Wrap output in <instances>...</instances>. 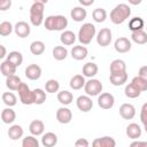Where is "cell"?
<instances>
[{
	"label": "cell",
	"mask_w": 147,
	"mask_h": 147,
	"mask_svg": "<svg viewBox=\"0 0 147 147\" xmlns=\"http://www.w3.org/2000/svg\"><path fill=\"white\" fill-rule=\"evenodd\" d=\"M131 15V8L126 3H119L111 11H110V21L118 25L125 22Z\"/></svg>",
	"instance_id": "1"
},
{
	"label": "cell",
	"mask_w": 147,
	"mask_h": 147,
	"mask_svg": "<svg viewBox=\"0 0 147 147\" xmlns=\"http://www.w3.org/2000/svg\"><path fill=\"white\" fill-rule=\"evenodd\" d=\"M44 25L48 31H62L68 26V20L63 15H51L46 17Z\"/></svg>",
	"instance_id": "2"
},
{
	"label": "cell",
	"mask_w": 147,
	"mask_h": 147,
	"mask_svg": "<svg viewBox=\"0 0 147 147\" xmlns=\"http://www.w3.org/2000/svg\"><path fill=\"white\" fill-rule=\"evenodd\" d=\"M96 33V29L92 23H85L80 26L79 31H78V40L82 45H88L92 39L95 37Z\"/></svg>",
	"instance_id": "3"
},
{
	"label": "cell",
	"mask_w": 147,
	"mask_h": 147,
	"mask_svg": "<svg viewBox=\"0 0 147 147\" xmlns=\"http://www.w3.org/2000/svg\"><path fill=\"white\" fill-rule=\"evenodd\" d=\"M44 9L45 3L41 2H33V5L30 7V22L32 25H41V23L44 22Z\"/></svg>",
	"instance_id": "4"
},
{
	"label": "cell",
	"mask_w": 147,
	"mask_h": 147,
	"mask_svg": "<svg viewBox=\"0 0 147 147\" xmlns=\"http://www.w3.org/2000/svg\"><path fill=\"white\" fill-rule=\"evenodd\" d=\"M102 84L100 80L98 79H93L91 78L90 80H87L85 83V86H84V90H85V93L90 96H95V95H99L101 92H102Z\"/></svg>",
	"instance_id": "5"
},
{
	"label": "cell",
	"mask_w": 147,
	"mask_h": 147,
	"mask_svg": "<svg viewBox=\"0 0 147 147\" xmlns=\"http://www.w3.org/2000/svg\"><path fill=\"white\" fill-rule=\"evenodd\" d=\"M18 95H20V100L23 105H32L33 103V92L30 90V87L28 86V84L25 83H21L20 87H18Z\"/></svg>",
	"instance_id": "6"
},
{
	"label": "cell",
	"mask_w": 147,
	"mask_h": 147,
	"mask_svg": "<svg viewBox=\"0 0 147 147\" xmlns=\"http://www.w3.org/2000/svg\"><path fill=\"white\" fill-rule=\"evenodd\" d=\"M113 39V33L109 28H102L96 34V42L101 47H107Z\"/></svg>",
	"instance_id": "7"
},
{
	"label": "cell",
	"mask_w": 147,
	"mask_h": 147,
	"mask_svg": "<svg viewBox=\"0 0 147 147\" xmlns=\"http://www.w3.org/2000/svg\"><path fill=\"white\" fill-rule=\"evenodd\" d=\"M115 103V98L113 94L105 92V93H100L98 96V105L101 109H110L113 108Z\"/></svg>",
	"instance_id": "8"
},
{
	"label": "cell",
	"mask_w": 147,
	"mask_h": 147,
	"mask_svg": "<svg viewBox=\"0 0 147 147\" xmlns=\"http://www.w3.org/2000/svg\"><path fill=\"white\" fill-rule=\"evenodd\" d=\"M76 105H77V108L83 113H87L93 108V101L90 98V95L78 96L77 100H76Z\"/></svg>",
	"instance_id": "9"
},
{
	"label": "cell",
	"mask_w": 147,
	"mask_h": 147,
	"mask_svg": "<svg viewBox=\"0 0 147 147\" xmlns=\"http://www.w3.org/2000/svg\"><path fill=\"white\" fill-rule=\"evenodd\" d=\"M56 119L61 124H68L72 119V113L67 107H61L56 111Z\"/></svg>",
	"instance_id": "10"
},
{
	"label": "cell",
	"mask_w": 147,
	"mask_h": 147,
	"mask_svg": "<svg viewBox=\"0 0 147 147\" xmlns=\"http://www.w3.org/2000/svg\"><path fill=\"white\" fill-rule=\"evenodd\" d=\"M114 47L118 53H127L131 49V41L125 37H119L115 40Z\"/></svg>",
	"instance_id": "11"
},
{
	"label": "cell",
	"mask_w": 147,
	"mask_h": 147,
	"mask_svg": "<svg viewBox=\"0 0 147 147\" xmlns=\"http://www.w3.org/2000/svg\"><path fill=\"white\" fill-rule=\"evenodd\" d=\"M14 31H15V33H16L17 37H20V38H26L30 34V32H31V28H30V25L26 22L20 21V22H17L15 24Z\"/></svg>",
	"instance_id": "12"
},
{
	"label": "cell",
	"mask_w": 147,
	"mask_h": 147,
	"mask_svg": "<svg viewBox=\"0 0 147 147\" xmlns=\"http://www.w3.org/2000/svg\"><path fill=\"white\" fill-rule=\"evenodd\" d=\"M25 76L30 80H37L41 76V68L38 64L32 63V64H30V65L26 67V69H25Z\"/></svg>",
	"instance_id": "13"
},
{
	"label": "cell",
	"mask_w": 147,
	"mask_h": 147,
	"mask_svg": "<svg viewBox=\"0 0 147 147\" xmlns=\"http://www.w3.org/2000/svg\"><path fill=\"white\" fill-rule=\"evenodd\" d=\"M119 115L124 119H132L136 116V108L131 103H123L119 107Z\"/></svg>",
	"instance_id": "14"
},
{
	"label": "cell",
	"mask_w": 147,
	"mask_h": 147,
	"mask_svg": "<svg viewBox=\"0 0 147 147\" xmlns=\"http://www.w3.org/2000/svg\"><path fill=\"white\" fill-rule=\"evenodd\" d=\"M92 145L94 147H115L116 146V141L114 138L111 137H101V138H96L93 140Z\"/></svg>",
	"instance_id": "15"
},
{
	"label": "cell",
	"mask_w": 147,
	"mask_h": 147,
	"mask_svg": "<svg viewBox=\"0 0 147 147\" xmlns=\"http://www.w3.org/2000/svg\"><path fill=\"white\" fill-rule=\"evenodd\" d=\"M71 56L72 59L77 60V61H80V60H84L87 54H88V51L85 46H82V45H78V46H74L72 49H71Z\"/></svg>",
	"instance_id": "16"
},
{
	"label": "cell",
	"mask_w": 147,
	"mask_h": 147,
	"mask_svg": "<svg viewBox=\"0 0 147 147\" xmlns=\"http://www.w3.org/2000/svg\"><path fill=\"white\" fill-rule=\"evenodd\" d=\"M45 130V124L40 119H34L29 125V131L33 136H41Z\"/></svg>",
	"instance_id": "17"
},
{
	"label": "cell",
	"mask_w": 147,
	"mask_h": 147,
	"mask_svg": "<svg viewBox=\"0 0 147 147\" xmlns=\"http://www.w3.org/2000/svg\"><path fill=\"white\" fill-rule=\"evenodd\" d=\"M109 80H110V83L114 86H121L124 83H126V80H127V74H126V71L118 72V74H110Z\"/></svg>",
	"instance_id": "18"
},
{
	"label": "cell",
	"mask_w": 147,
	"mask_h": 147,
	"mask_svg": "<svg viewBox=\"0 0 147 147\" xmlns=\"http://www.w3.org/2000/svg\"><path fill=\"white\" fill-rule=\"evenodd\" d=\"M70 16L75 22H82L86 18L87 13L86 9H84V7H74L70 11Z\"/></svg>",
	"instance_id": "19"
},
{
	"label": "cell",
	"mask_w": 147,
	"mask_h": 147,
	"mask_svg": "<svg viewBox=\"0 0 147 147\" xmlns=\"http://www.w3.org/2000/svg\"><path fill=\"white\" fill-rule=\"evenodd\" d=\"M126 136L130 139H138L141 136V127L137 123H131L126 126Z\"/></svg>",
	"instance_id": "20"
},
{
	"label": "cell",
	"mask_w": 147,
	"mask_h": 147,
	"mask_svg": "<svg viewBox=\"0 0 147 147\" xmlns=\"http://www.w3.org/2000/svg\"><path fill=\"white\" fill-rule=\"evenodd\" d=\"M16 68H17V67H16L15 64H13V63H11L10 61H8V60L3 61V62L1 63V65H0L1 74H2L3 76H6V77L11 76V75H15Z\"/></svg>",
	"instance_id": "21"
},
{
	"label": "cell",
	"mask_w": 147,
	"mask_h": 147,
	"mask_svg": "<svg viewBox=\"0 0 147 147\" xmlns=\"http://www.w3.org/2000/svg\"><path fill=\"white\" fill-rule=\"evenodd\" d=\"M41 144L44 147H53L57 144V136L53 132H47V133L42 134Z\"/></svg>",
	"instance_id": "22"
},
{
	"label": "cell",
	"mask_w": 147,
	"mask_h": 147,
	"mask_svg": "<svg viewBox=\"0 0 147 147\" xmlns=\"http://www.w3.org/2000/svg\"><path fill=\"white\" fill-rule=\"evenodd\" d=\"M60 40L64 46H70L76 41V34L70 30H65L61 33Z\"/></svg>",
	"instance_id": "23"
},
{
	"label": "cell",
	"mask_w": 147,
	"mask_h": 147,
	"mask_svg": "<svg viewBox=\"0 0 147 147\" xmlns=\"http://www.w3.org/2000/svg\"><path fill=\"white\" fill-rule=\"evenodd\" d=\"M109 70H110V74L123 72V71H126V64H125V62H124L123 60L116 59V60H114V61L110 63Z\"/></svg>",
	"instance_id": "24"
},
{
	"label": "cell",
	"mask_w": 147,
	"mask_h": 147,
	"mask_svg": "<svg viewBox=\"0 0 147 147\" xmlns=\"http://www.w3.org/2000/svg\"><path fill=\"white\" fill-rule=\"evenodd\" d=\"M98 70H99V68H98V65L94 62H87L83 67V75L85 77L92 78V77H94L98 74Z\"/></svg>",
	"instance_id": "25"
},
{
	"label": "cell",
	"mask_w": 147,
	"mask_h": 147,
	"mask_svg": "<svg viewBox=\"0 0 147 147\" xmlns=\"http://www.w3.org/2000/svg\"><path fill=\"white\" fill-rule=\"evenodd\" d=\"M85 78H84V75H75L71 79H70V87L72 90H80L85 86Z\"/></svg>",
	"instance_id": "26"
},
{
	"label": "cell",
	"mask_w": 147,
	"mask_h": 147,
	"mask_svg": "<svg viewBox=\"0 0 147 147\" xmlns=\"http://www.w3.org/2000/svg\"><path fill=\"white\" fill-rule=\"evenodd\" d=\"M16 118V114L15 111L9 107V108H5L1 111V119L5 124H11Z\"/></svg>",
	"instance_id": "27"
},
{
	"label": "cell",
	"mask_w": 147,
	"mask_h": 147,
	"mask_svg": "<svg viewBox=\"0 0 147 147\" xmlns=\"http://www.w3.org/2000/svg\"><path fill=\"white\" fill-rule=\"evenodd\" d=\"M132 40L138 44V45H144L147 42V32L144 30H138V31H132L131 33Z\"/></svg>",
	"instance_id": "28"
},
{
	"label": "cell",
	"mask_w": 147,
	"mask_h": 147,
	"mask_svg": "<svg viewBox=\"0 0 147 147\" xmlns=\"http://www.w3.org/2000/svg\"><path fill=\"white\" fill-rule=\"evenodd\" d=\"M21 83H22L21 78L18 76H16V75L8 76L7 79H6V86L9 90H11V91H17L18 87H20V85H21Z\"/></svg>",
	"instance_id": "29"
},
{
	"label": "cell",
	"mask_w": 147,
	"mask_h": 147,
	"mask_svg": "<svg viewBox=\"0 0 147 147\" xmlns=\"http://www.w3.org/2000/svg\"><path fill=\"white\" fill-rule=\"evenodd\" d=\"M72 100H74V95H72V93L69 92V91L63 90V91H61V92L57 93V101H59L61 105H63V106L70 105V103L72 102Z\"/></svg>",
	"instance_id": "30"
},
{
	"label": "cell",
	"mask_w": 147,
	"mask_h": 147,
	"mask_svg": "<svg viewBox=\"0 0 147 147\" xmlns=\"http://www.w3.org/2000/svg\"><path fill=\"white\" fill-rule=\"evenodd\" d=\"M22 136H23V127L21 125H18V124L11 125L8 129V137L11 140H17V139L22 138Z\"/></svg>",
	"instance_id": "31"
},
{
	"label": "cell",
	"mask_w": 147,
	"mask_h": 147,
	"mask_svg": "<svg viewBox=\"0 0 147 147\" xmlns=\"http://www.w3.org/2000/svg\"><path fill=\"white\" fill-rule=\"evenodd\" d=\"M52 53H53V57L57 61H63L68 56V49L63 46H55Z\"/></svg>",
	"instance_id": "32"
},
{
	"label": "cell",
	"mask_w": 147,
	"mask_h": 147,
	"mask_svg": "<svg viewBox=\"0 0 147 147\" xmlns=\"http://www.w3.org/2000/svg\"><path fill=\"white\" fill-rule=\"evenodd\" d=\"M30 52L33 55H41L45 52V44L40 40H34L30 45Z\"/></svg>",
	"instance_id": "33"
},
{
	"label": "cell",
	"mask_w": 147,
	"mask_h": 147,
	"mask_svg": "<svg viewBox=\"0 0 147 147\" xmlns=\"http://www.w3.org/2000/svg\"><path fill=\"white\" fill-rule=\"evenodd\" d=\"M144 25H145V22H144V20H142L141 17H139V16H136V17L131 18L130 22H129V29H130L131 31L142 30Z\"/></svg>",
	"instance_id": "34"
},
{
	"label": "cell",
	"mask_w": 147,
	"mask_h": 147,
	"mask_svg": "<svg viewBox=\"0 0 147 147\" xmlns=\"http://www.w3.org/2000/svg\"><path fill=\"white\" fill-rule=\"evenodd\" d=\"M124 93H125V95H126L127 98H130V99H136V98H138V96L141 94V91H140L139 88H137L132 83H130V84H127V85L125 86Z\"/></svg>",
	"instance_id": "35"
},
{
	"label": "cell",
	"mask_w": 147,
	"mask_h": 147,
	"mask_svg": "<svg viewBox=\"0 0 147 147\" xmlns=\"http://www.w3.org/2000/svg\"><path fill=\"white\" fill-rule=\"evenodd\" d=\"M7 60L10 61L16 67H20L22 64V62H23V55L17 51H13L7 55Z\"/></svg>",
	"instance_id": "36"
},
{
	"label": "cell",
	"mask_w": 147,
	"mask_h": 147,
	"mask_svg": "<svg viewBox=\"0 0 147 147\" xmlns=\"http://www.w3.org/2000/svg\"><path fill=\"white\" fill-rule=\"evenodd\" d=\"M33 103L42 105L46 101V92L41 88H34L33 91Z\"/></svg>",
	"instance_id": "37"
},
{
	"label": "cell",
	"mask_w": 147,
	"mask_h": 147,
	"mask_svg": "<svg viewBox=\"0 0 147 147\" xmlns=\"http://www.w3.org/2000/svg\"><path fill=\"white\" fill-rule=\"evenodd\" d=\"M92 17L96 23H102L107 18V11L103 8H96L92 13Z\"/></svg>",
	"instance_id": "38"
},
{
	"label": "cell",
	"mask_w": 147,
	"mask_h": 147,
	"mask_svg": "<svg viewBox=\"0 0 147 147\" xmlns=\"http://www.w3.org/2000/svg\"><path fill=\"white\" fill-rule=\"evenodd\" d=\"M2 101H3V103L6 106L13 107V106H15L17 103V98L11 92H5V93H2Z\"/></svg>",
	"instance_id": "39"
},
{
	"label": "cell",
	"mask_w": 147,
	"mask_h": 147,
	"mask_svg": "<svg viewBox=\"0 0 147 147\" xmlns=\"http://www.w3.org/2000/svg\"><path fill=\"white\" fill-rule=\"evenodd\" d=\"M14 30V26L10 22L8 21H3L0 23V34L6 37V36H9Z\"/></svg>",
	"instance_id": "40"
},
{
	"label": "cell",
	"mask_w": 147,
	"mask_h": 147,
	"mask_svg": "<svg viewBox=\"0 0 147 147\" xmlns=\"http://www.w3.org/2000/svg\"><path fill=\"white\" fill-rule=\"evenodd\" d=\"M59 88H60V84L55 79H49L45 83V90L48 93H55L59 91Z\"/></svg>",
	"instance_id": "41"
},
{
	"label": "cell",
	"mask_w": 147,
	"mask_h": 147,
	"mask_svg": "<svg viewBox=\"0 0 147 147\" xmlns=\"http://www.w3.org/2000/svg\"><path fill=\"white\" fill-rule=\"evenodd\" d=\"M137 88H139L141 92H144V91H147V80L146 79H144L142 77H140V76H137V77H134L133 79H132V82H131Z\"/></svg>",
	"instance_id": "42"
},
{
	"label": "cell",
	"mask_w": 147,
	"mask_h": 147,
	"mask_svg": "<svg viewBox=\"0 0 147 147\" xmlns=\"http://www.w3.org/2000/svg\"><path fill=\"white\" fill-rule=\"evenodd\" d=\"M36 136H28L25 138H23L22 140V146L23 147H38L39 142L37 140V138H34Z\"/></svg>",
	"instance_id": "43"
},
{
	"label": "cell",
	"mask_w": 147,
	"mask_h": 147,
	"mask_svg": "<svg viewBox=\"0 0 147 147\" xmlns=\"http://www.w3.org/2000/svg\"><path fill=\"white\" fill-rule=\"evenodd\" d=\"M140 121L144 125H147V102H145L141 107L140 111Z\"/></svg>",
	"instance_id": "44"
},
{
	"label": "cell",
	"mask_w": 147,
	"mask_h": 147,
	"mask_svg": "<svg viewBox=\"0 0 147 147\" xmlns=\"http://www.w3.org/2000/svg\"><path fill=\"white\" fill-rule=\"evenodd\" d=\"M11 7V0H0V10L5 11Z\"/></svg>",
	"instance_id": "45"
},
{
	"label": "cell",
	"mask_w": 147,
	"mask_h": 147,
	"mask_svg": "<svg viewBox=\"0 0 147 147\" xmlns=\"http://www.w3.org/2000/svg\"><path fill=\"white\" fill-rule=\"evenodd\" d=\"M88 145H90V142L85 138H79L75 142V146L76 147H88Z\"/></svg>",
	"instance_id": "46"
},
{
	"label": "cell",
	"mask_w": 147,
	"mask_h": 147,
	"mask_svg": "<svg viewBox=\"0 0 147 147\" xmlns=\"http://www.w3.org/2000/svg\"><path fill=\"white\" fill-rule=\"evenodd\" d=\"M138 76H140V77H142L144 79L147 80V65H144V67H141V68L139 69Z\"/></svg>",
	"instance_id": "47"
},
{
	"label": "cell",
	"mask_w": 147,
	"mask_h": 147,
	"mask_svg": "<svg viewBox=\"0 0 147 147\" xmlns=\"http://www.w3.org/2000/svg\"><path fill=\"white\" fill-rule=\"evenodd\" d=\"M131 147H140V146H146L147 147V142L146 141H133L130 145Z\"/></svg>",
	"instance_id": "48"
},
{
	"label": "cell",
	"mask_w": 147,
	"mask_h": 147,
	"mask_svg": "<svg viewBox=\"0 0 147 147\" xmlns=\"http://www.w3.org/2000/svg\"><path fill=\"white\" fill-rule=\"evenodd\" d=\"M78 1H79V3H80L82 6H84V7H88V6H91V5L94 3V0H78Z\"/></svg>",
	"instance_id": "49"
},
{
	"label": "cell",
	"mask_w": 147,
	"mask_h": 147,
	"mask_svg": "<svg viewBox=\"0 0 147 147\" xmlns=\"http://www.w3.org/2000/svg\"><path fill=\"white\" fill-rule=\"evenodd\" d=\"M127 1H129L131 5H133V6H137V5H140L142 0H127Z\"/></svg>",
	"instance_id": "50"
},
{
	"label": "cell",
	"mask_w": 147,
	"mask_h": 147,
	"mask_svg": "<svg viewBox=\"0 0 147 147\" xmlns=\"http://www.w3.org/2000/svg\"><path fill=\"white\" fill-rule=\"evenodd\" d=\"M0 48H1V55H0V57L2 59V57H5V56H6V48H5V46H3V45H1V46H0Z\"/></svg>",
	"instance_id": "51"
},
{
	"label": "cell",
	"mask_w": 147,
	"mask_h": 147,
	"mask_svg": "<svg viewBox=\"0 0 147 147\" xmlns=\"http://www.w3.org/2000/svg\"><path fill=\"white\" fill-rule=\"evenodd\" d=\"M34 2H41V3H47L48 0H33Z\"/></svg>",
	"instance_id": "52"
},
{
	"label": "cell",
	"mask_w": 147,
	"mask_h": 147,
	"mask_svg": "<svg viewBox=\"0 0 147 147\" xmlns=\"http://www.w3.org/2000/svg\"><path fill=\"white\" fill-rule=\"evenodd\" d=\"M144 129H145V131H146V133H147V125H144Z\"/></svg>",
	"instance_id": "53"
},
{
	"label": "cell",
	"mask_w": 147,
	"mask_h": 147,
	"mask_svg": "<svg viewBox=\"0 0 147 147\" xmlns=\"http://www.w3.org/2000/svg\"><path fill=\"white\" fill-rule=\"evenodd\" d=\"M146 31H147V25H146Z\"/></svg>",
	"instance_id": "54"
}]
</instances>
